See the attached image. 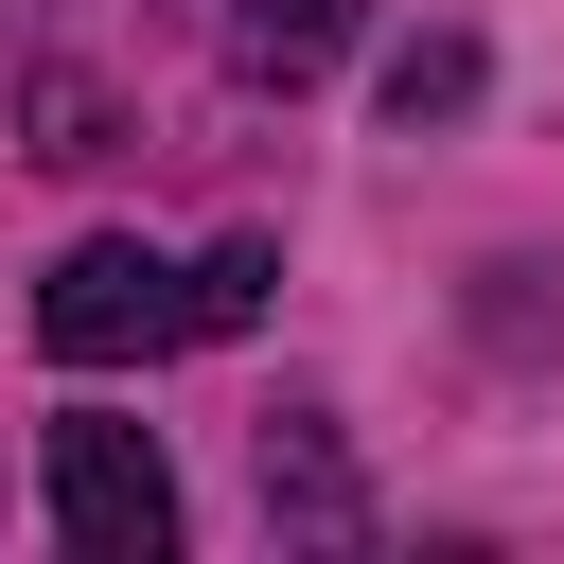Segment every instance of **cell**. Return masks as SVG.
I'll return each instance as SVG.
<instances>
[{
	"mask_svg": "<svg viewBox=\"0 0 564 564\" xmlns=\"http://www.w3.org/2000/svg\"><path fill=\"white\" fill-rule=\"evenodd\" d=\"M229 53H247L264 88H300V70L335 53V0H247V18H229Z\"/></svg>",
	"mask_w": 564,
	"mask_h": 564,
	"instance_id": "3",
	"label": "cell"
},
{
	"mask_svg": "<svg viewBox=\"0 0 564 564\" xmlns=\"http://www.w3.org/2000/svg\"><path fill=\"white\" fill-rule=\"evenodd\" d=\"M194 335V264H159V247H123V229H88L53 282H35V352L53 370H123V352H176Z\"/></svg>",
	"mask_w": 564,
	"mask_h": 564,
	"instance_id": "1",
	"label": "cell"
},
{
	"mask_svg": "<svg viewBox=\"0 0 564 564\" xmlns=\"http://www.w3.org/2000/svg\"><path fill=\"white\" fill-rule=\"evenodd\" d=\"M53 529H70L88 564H159V546H176L159 441H141V423H53Z\"/></svg>",
	"mask_w": 564,
	"mask_h": 564,
	"instance_id": "2",
	"label": "cell"
},
{
	"mask_svg": "<svg viewBox=\"0 0 564 564\" xmlns=\"http://www.w3.org/2000/svg\"><path fill=\"white\" fill-rule=\"evenodd\" d=\"M264 282H282V247H264V229H229V247L194 264V335H247V317H264Z\"/></svg>",
	"mask_w": 564,
	"mask_h": 564,
	"instance_id": "5",
	"label": "cell"
},
{
	"mask_svg": "<svg viewBox=\"0 0 564 564\" xmlns=\"http://www.w3.org/2000/svg\"><path fill=\"white\" fill-rule=\"evenodd\" d=\"M441 106H476V35H405L388 53V123H441Z\"/></svg>",
	"mask_w": 564,
	"mask_h": 564,
	"instance_id": "4",
	"label": "cell"
}]
</instances>
